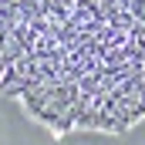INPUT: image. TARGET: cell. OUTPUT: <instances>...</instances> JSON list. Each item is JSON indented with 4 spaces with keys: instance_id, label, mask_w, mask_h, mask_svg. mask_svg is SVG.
<instances>
[{
    "instance_id": "6da1fadb",
    "label": "cell",
    "mask_w": 145,
    "mask_h": 145,
    "mask_svg": "<svg viewBox=\"0 0 145 145\" xmlns=\"http://www.w3.org/2000/svg\"><path fill=\"white\" fill-rule=\"evenodd\" d=\"M0 95L54 135L142 125L145 0H0Z\"/></svg>"
}]
</instances>
